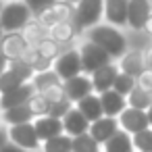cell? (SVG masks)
<instances>
[{
    "label": "cell",
    "instance_id": "1",
    "mask_svg": "<svg viewBox=\"0 0 152 152\" xmlns=\"http://www.w3.org/2000/svg\"><path fill=\"white\" fill-rule=\"evenodd\" d=\"M83 38H88L90 42L98 44L100 48H104L113 61L117 63L127 50H129V44H127V29H121V27H115L106 21H100L98 25L90 27L88 31L81 34Z\"/></svg>",
    "mask_w": 152,
    "mask_h": 152
},
{
    "label": "cell",
    "instance_id": "2",
    "mask_svg": "<svg viewBox=\"0 0 152 152\" xmlns=\"http://www.w3.org/2000/svg\"><path fill=\"white\" fill-rule=\"evenodd\" d=\"M34 19L25 0H4L2 11H0V25L4 34L7 31H21L29 21Z\"/></svg>",
    "mask_w": 152,
    "mask_h": 152
},
{
    "label": "cell",
    "instance_id": "3",
    "mask_svg": "<svg viewBox=\"0 0 152 152\" xmlns=\"http://www.w3.org/2000/svg\"><path fill=\"white\" fill-rule=\"evenodd\" d=\"M100 21H104V0H79L75 4L73 23L79 31V36L83 31H88L90 27L98 25Z\"/></svg>",
    "mask_w": 152,
    "mask_h": 152
},
{
    "label": "cell",
    "instance_id": "4",
    "mask_svg": "<svg viewBox=\"0 0 152 152\" xmlns=\"http://www.w3.org/2000/svg\"><path fill=\"white\" fill-rule=\"evenodd\" d=\"M77 50H79V56H81V69H83L86 75H92L96 69H100V67L113 63V56H110L104 48H100L98 44L90 42V40L83 38V36L79 38Z\"/></svg>",
    "mask_w": 152,
    "mask_h": 152
},
{
    "label": "cell",
    "instance_id": "5",
    "mask_svg": "<svg viewBox=\"0 0 152 152\" xmlns=\"http://www.w3.org/2000/svg\"><path fill=\"white\" fill-rule=\"evenodd\" d=\"M34 75H36L34 69L29 65H25L23 61H11L9 67H7V71L0 75V94L9 92L13 88H19V86H23L27 81H31Z\"/></svg>",
    "mask_w": 152,
    "mask_h": 152
},
{
    "label": "cell",
    "instance_id": "6",
    "mask_svg": "<svg viewBox=\"0 0 152 152\" xmlns=\"http://www.w3.org/2000/svg\"><path fill=\"white\" fill-rule=\"evenodd\" d=\"M9 142L17 144L19 148H25L29 152H40L42 142L36 133L34 121L29 123H19V125H11L9 127Z\"/></svg>",
    "mask_w": 152,
    "mask_h": 152
},
{
    "label": "cell",
    "instance_id": "7",
    "mask_svg": "<svg viewBox=\"0 0 152 152\" xmlns=\"http://www.w3.org/2000/svg\"><path fill=\"white\" fill-rule=\"evenodd\" d=\"M52 69H54V73H56L63 81H67V79H71V77H75V75H79V73H83V69H81V56H79L77 44L71 46V48H67V50L52 63Z\"/></svg>",
    "mask_w": 152,
    "mask_h": 152
},
{
    "label": "cell",
    "instance_id": "8",
    "mask_svg": "<svg viewBox=\"0 0 152 152\" xmlns=\"http://www.w3.org/2000/svg\"><path fill=\"white\" fill-rule=\"evenodd\" d=\"M152 15V0H129L127 9V29L140 31L146 27Z\"/></svg>",
    "mask_w": 152,
    "mask_h": 152
},
{
    "label": "cell",
    "instance_id": "9",
    "mask_svg": "<svg viewBox=\"0 0 152 152\" xmlns=\"http://www.w3.org/2000/svg\"><path fill=\"white\" fill-rule=\"evenodd\" d=\"M119 127L121 129H125L127 133H137V131H142V129H146V127H150V123H148V115H146V110H142V108H133V106H127L119 117Z\"/></svg>",
    "mask_w": 152,
    "mask_h": 152
},
{
    "label": "cell",
    "instance_id": "10",
    "mask_svg": "<svg viewBox=\"0 0 152 152\" xmlns=\"http://www.w3.org/2000/svg\"><path fill=\"white\" fill-rule=\"evenodd\" d=\"M27 42L21 31H7L0 40V52H2L9 61H21L23 52L27 50Z\"/></svg>",
    "mask_w": 152,
    "mask_h": 152
},
{
    "label": "cell",
    "instance_id": "11",
    "mask_svg": "<svg viewBox=\"0 0 152 152\" xmlns=\"http://www.w3.org/2000/svg\"><path fill=\"white\" fill-rule=\"evenodd\" d=\"M63 88H65V96H67L73 104H75L77 100H81L83 96H88V94L94 92L92 79H90V75H86V73H79V75L71 77V79L63 81Z\"/></svg>",
    "mask_w": 152,
    "mask_h": 152
},
{
    "label": "cell",
    "instance_id": "12",
    "mask_svg": "<svg viewBox=\"0 0 152 152\" xmlns=\"http://www.w3.org/2000/svg\"><path fill=\"white\" fill-rule=\"evenodd\" d=\"M127 9H129V0H104V21L127 29Z\"/></svg>",
    "mask_w": 152,
    "mask_h": 152
},
{
    "label": "cell",
    "instance_id": "13",
    "mask_svg": "<svg viewBox=\"0 0 152 152\" xmlns=\"http://www.w3.org/2000/svg\"><path fill=\"white\" fill-rule=\"evenodd\" d=\"M36 94V88L31 81L19 86V88H13L9 92H2L0 94V110H7L11 106H17V104H25L29 102V98Z\"/></svg>",
    "mask_w": 152,
    "mask_h": 152
},
{
    "label": "cell",
    "instance_id": "14",
    "mask_svg": "<svg viewBox=\"0 0 152 152\" xmlns=\"http://www.w3.org/2000/svg\"><path fill=\"white\" fill-rule=\"evenodd\" d=\"M121 127H119V119L117 117H106V115H102V117H98L96 121H92L90 123V133H92V137L96 140V142H100V144H104L108 137H113L117 131H119Z\"/></svg>",
    "mask_w": 152,
    "mask_h": 152
},
{
    "label": "cell",
    "instance_id": "15",
    "mask_svg": "<svg viewBox=\"0 0 152 152\" xmlns=\"http://www.w3.org/2000/svg\"><path fill=\"white\" fill-rule=\"evenodd\" d=\"M117 73H119V65L115 61L108 63V65H104V67H100V69H96L90 75L92 86H94V92L96 94H102V92L110 90L113 83H115V79H117Z\"/></svg>",
    "mask_w": 152,
    "mask_h": 152
},
{
    "label": "cell",
    "instance_id": "16",
    "mask_svg": "<svg viewBox=\"0 0 152 152\" xmlns=\"http://www.w3.org/2000/svg\"><path fill=\"white\" fill-rule=\"evenodd\" d=\"M50 38L69 48V46H75L81 36H79V31H77V27H75L73 21H56L50 27Z\"/></svg>",
    "mask_w": 152,
    "mask_h": 152
},
{
    "label": "cell",
    "instance_id": "17",
    "mask_svg": "<svg viewBox=\"0 0 152 152\" xmlns=\"http://www.w3.org/2000/svg\"><path fill=\"white\" fill-rule=\"evenodd\" d=\"M117 65H119V71H123V73H127V75H133V77L137 79V75L146 69L144 52H142V50H135V48H129V50L117 61Z\"/></svg>",
    "mask_w": 152,
    "mask_h": 152
},
{
    "label": "cell",
    "instance_id": "18",
    "mask_svg": "<svg viewBox=\"0 0 152 152\" xmlns=\"http://www.w3.org/2000/svg\"><path fill=\"white\" fill-rule=\"evenodd\" d=\"M88 129H90V121L86 119V115H83L77 106H73V108L63 117V131L69 133L71 137H75V135H79V133H86Z\"/></svg>",
    "mask_w": 152,
    "mask_h": 152
},
{
    "label": "cell",
    "instance_id": "19",
    "mask_svg": "<svg viewBox=\"0 0 152 152\" xmlns=\"http://www.w3.org/2000/svg\"><path fill=\"white\" fill-rule=\"evenodd\" d=\"M34 127H36V133H38L40 142H44L48 137H54V135L63 133V119H56L52 115H42V117L34 119Z\"/></svg>",
    "mask_w": 152,
    "mask_h": 152
},
{
    "label": "cell",
    "instance_id": "20",
    "mask_svg": "<svg viewBox=\"0 0 152 152\" xmlns=\"http://www.w3.org/2000/svg\"><path fill=\"white\" fill-rule=\"evenodd\" d=\"M98 96H100V102H102V113L106 117H119L127 108V98L121 96L119 92H115L113 88L98 94Z\"/></svg>",
    "mask_w": 152,
    "mask_h": 152
},
{
    "label": "cell",
    "instance_id": "21",
    "mask_svg": "<svg viewBox=\"0 0 152 152\" xmlns=\"http://www.w3.org/2000/svg\"><path fill=\"white\" fill-rule=\"evenodd\" d=\"M0 113H2V123H4L7 127L34 121V113H31V108H29L27 102H25V104L11 106V108H7V110H0Z\"/></svg>",
    "mask_w": 152,
    "mask_h": 152
},
{
    "label": "cell",
    "instance_id": "22",
    "mask_svg": "<svg viewBox=\"0 0 152 152\" xmlns=\"http://www.w3.org/2000/svg\"><path fill=\"white\" fill-rule=\"evenodd\" d=\"M21 34H23V38H25V42L29 44V46H38L42 40H46V38H50V27L48 25H44L40 19H31L23 29H21Z\"/></svg>",
    "mask_w": 152,
    "mask_h": 152
},
{
    "label": "cell",
    "instance_id": "23",
    "mask_svg": "<svg viewBox=\"0 0 152 152\" xmlns=\"http://www.w3.org/2000/svg\"><path fill=\"white\" fill-rule=\"evenodd\" d=\"M102 152H135L131 133H127L125 129H119L113 137H108L102 144Z\"/></svg>",
    "mask_w": 152,
    "mask_h": 152
},
{
    "label": "cell",
    "instance_id": "24",
    "mask_svg": "<svg viewBox=\"0 0 152 152\" xmlns=\"http://www.w3.org/2000/svg\"><path fill=\"white\" fill-rule=\"evenodd\" d=\"M75 106L86 115V119L92 123V121H96L98 117H102L104 113H102V102H100V96L96 94V92H92V94H88V96H83L81 100H77L75 102Z\"/></svg>",
    "mask_w": 152,
    "mask_h": 152
},
{
    "label": "cell",
    "instance_id": "25",
    "mask_svg": "<svg viewBox=\"0 0 152 152\" xmlns=\"http://www.w3.org/2000/svg\"><path fill=\"white\" fill-rule=\"evenodd\" d=\"M127 106L148 110V108L152 106V90H146V88H142V86H135V88L127 94Z\"/></svg>",
    "mask_w": 152,
    "mask_h": 152
},
{
    "label": "cell",
    "instance_id": "26",
    "mask_svg": "<svg viewBox=\"0 0 152 152\" xmlns=\"http://www.w3.org/2000/svg\"><path fill=\"white\" fill-rule=\"evenodd\" d=\"M71 152H102V144L96 142L90 131H86L71 140Z\"/></svg>",
    "mask_w": 152,
    "mask_h": 152
},
{
    "label": "cell",
    "instance_id": "27",
    "mask_svg": "<svg viewBox=\"0 0 152 152\" xmlns=\"http://www.w3.org/2000/svg\"><path fill=\"white\" fill-rule=\"evenodd\" d=\"M71 135L69 133H58L54 137H48L42 142V148L40 152H71Z\"/></svg>",
    "mask_w": 152,
    "mask_h": 152
},
{
    "label": "cell",
    "instance_id": "28",
    "mask_svg": "<svg viewBox=\"0 0 152 152\" xmlns=\"http://www.w3.org/2000/svg\"><path fill=\"white\" fill-rule=\"evenodd\" d=\"M38 52H40V56H44V58H48V61H56L65 50H67V46H63L61 42H56V40H52V38H46V40H42L38 46ZM71 48V46H69Z\"/></svg>",
    "mask_w": 152,
    "mask_h": 152
},
{
    "label": "cell",
    "instance_id": "29",
    "mask_svg": "<svg viewBox=\"0 0 152 152\" xmlns=\"http://www.w3.org/2000/svg\"><path fill=\"white\" fill-rule=\"evenodd\" d=\"M61 81H63V79L54 73V69L40 71V73H36V75L31 77V83H34L36 92H42V90H46V88H50V86H54V83H61Z\"/></svg>",
    "mask_w": 152,
    "mask_h": 152
},
{
    "label": "cell",
    "instance_id": "30",
    "mask_svg": "<svg viewBox=\"0 0 152 152\" xmlns=\"http://www.w3.org/2000/svg\"><path fill=\"white\" fill-rule=\"evenodd\" d=\"M135 86H137V79H135L133 75H127V73L119 71V73H117V79H115V83H113V90L127 98V94H129Z\"/></svg>",
    "mask_w": 152,
    "mask_h": 152
},
{
    "label": "cell",
    "instance_id": "31",
    "mask_svg": "<svg viewBox=\"0 0 152 152\" xmlns=\"http://www.w3.org/2000/svg\"><path fill=\"white\" fill-rule=\"evenodd\" d=\"M135 152H152V127H146L131 135Z\"/></svg>",
    "mask_w": 152,
    "mask_h": 152
},
{
    "label": "cell",
    "instance_id": "32",
    "mask_svg": "<svg viewBox=\"0 0 152 152\" xmlns=\"http://www.w3.org/2000/svg\"><path fill=\"white\" fill-rule=\"evenodd\" d=\"M50 11L56 21H73V17H75V4L65 2V0H58Z\"/></svg>",
    "mask_w": 152,
    "mask_h": 152
},
{
    "label": "cell",
    "instance_id": "33",
    "mask_svg": "<svg viewBox=\"0 0 152 152\" xmlns=\"http://www.w3.org/2000/svg\"><path fill=\"white\" fill-rule=\"evenodd\" d=\"M29 108H31V113H34V119L36 117H42V115H48V110H50V102L40 94V92H36L31 98H29Z\"/></svg>",
    "mask_w": 152,
    "mask_h": 152
},
{
    "label": "cell",
    "instance_id": "34",
    "mask_svg": "<svg viewBox=\"0 0 152 152\" xmlns=\"http://www.w3.org/2000/svg\"><path fill=\"white\" fill-rule=\"evenodd\" d=\"M56 2H58V0H25V4L29 7V11H31L34 17H40L42 13L50 11Z\"/></svg>",
    "mask_w": 152,
    "mask_h": 152
},
{
    "label": "cell",
    "instance_id": "35",
    "mask_svg": "<svg viewBox=\"0 0 152 152\" xmlns=\"http://www.w3.org/2000/svg\"><path fill=\"white\" fill-rule=\"evenodd\" d=\"M73 106H75V104H73L69 98H63V100H56V102H52V104H50L48 115H52V117H56V119H63V117H65Z\"/></svg>",
    "mask_w": 152,
    "mask_h": 152
},
{
    "label": "cell",
    "instance_id": "36",
    "mask_svg": "<svg viewBox=\"0 0 152 152\" xmlns=\"http://www.w3.org/2000/svg\"><path fill=\"white\" fill-rule=\"evenodd\" d=\"M50 104L52 102H56V100H63V98H67L65 96V88H63V81L61 83H54V86H50V88H46V90H42L40 92Z\"/></svg>",
    "mask_w": 152,
    "mask_h": 152
},
{
    "label": "cell",
    "instance_id": "37",
    "mask_svg": "<svg viewBox=\"0 0 152 152\" xmlns=\"http://www.w3.org/2000/svg\"><path fill=\"white\" fill-rule=\"evenodd\" d=\"M40 58V52H38V48L36 46H27V50L23 52V56H21V61L25 63V65H29V67H34V63Z\"/></svg>",
    "mask_w": 152,
    "mask_h": 152
},
{
    "label": "cell",
    "instance_id": "38",
    "mask_svg": "<svg viewBox=\"0 0 152 152\" xmlns=\"http://www.w3.org/2000/svg\"><path fill=\"white\" fill-rule=\"evenodd\" d=\"M137 86H142L146 90H152V69H144L137 75Z\"/></svg>",
    "mask_w": 152,
    "mask_h": 152
},
{
    "label": "cell",
    "instance_id": "39",
    "mask_svg": "<svg viewBox=\"0 0 152 152\" xmlns=\"http://www.w3.org/2000/svg\"><path fill=\"white\" fill-rule=\"evenodd\" d=\"M0 152H29V150L19 148V146H17V144H13V142H7V144H4V148L0 150Z\"/></svg>",
    "mask_w": 152,
    "mask_h": 152
},
{
    "label": "cell",
    "instance_id": "40",
    "mask_svg": "<svg viewBox=\"0 0 152 152\" xmlns=\"http://www.w3.org/2000/svg\"><path fill=\"white\" fill-rule=\"evenodd\" d=\"M7 142H9V127L7 125H0V150L4 148Z\"/></svg>",
    "mask_w": 152,
    "mask_h": 152
},
{
    "label": "cell",
    "instance_id": "41",
    "mask_svg": "<svg viewBox=\"0 0 152 152\" xmlns=\"http://www.w3.org/2000/svg\"><path fill=\"white\" fill-rule=\"evenodd\" d=\"M9 63H11V61H9V58H7V56H4L2 52H0V75H2V73L7 71V67H9Z\"/></svg>",
    "mask_w": 152,
    "mask_h": 152
},
{
    "label": "cell",
    "instance_id": "42",
    "mask_svg": "<svg viewBox=\"0 0 152 152\" xmlns=\"http://www.w3.org/2000/svg\"><path fill=\"white\" fill-rule=\"evenodd\" d=\"M144 31L152 38V15H150V19H148V23H146V27H144Z\"/></svg>",
    "mask_w": 152,
    "mask_h": 152
},
{
    "label": "cell",
    "instance_id": "43",
    "mask_svg": "<svg viewBox=\"0 0 152 152\" xmlns=\"http://www.w3.org/2000/svg\"><path fill=\"white\" fill-rule=\"evenodd\" d=\"M146 115H148V123H150V127H152V106L146 110Z\"/></svg>",
    "mask_w": 152,
    "mask_h": 152
},
{
    "label": "cell",
    "instance_id": "44",
    "mask_svg": "<svg viewBox=\"0 0 152 152\" xmlns=\"http://www.w3.org/2000/svg\"><path fill=\"white\" fill-rule=\"evenodd\" d=\"M2 36H4V29H2V25H0V40H2Z\"/></svg>",
    "mask_w": 152,
    "mask_h": 152
},
{
    "label": "cell",
    "instance_id": "45",
    "mask_svg": "<svg viewBox=\"0 0 152 152\" xmlns=\"http://www.w3.org/2000/svg\"><path fill=\"white\" fill-rule=\"evenodd\" d=\"M65 2H71V4H77V2H79V0H65Z\"/></svg>",
    "mask_w": 152,
    "mask_h": 152
},
{
    "label": "cell",
    "instance_id": "46",
    "mask_svg": "<svg viewBox=\"0 0 152 152\" xmlns=\"http://www.w3.org/2000/svg\"><path fill=\"white\" fill-rule=\"evenodd\" d=\"M2 4H4V0H0V11H2Z\"/></svg>",
    "mask_w": 152,
    "mask_h": 152
},
{
    "label": "cell",
    "instance_id": "47",
    "mask_svg": "<svg viewBox=\"0 0 152 152\" xmlns=\"http://www.w3.org/2000/svg\"><path fill=\"white\" fill-rule=\"evenodd\" d=\"M0 125H4V123H2V113H0Z\"/></svg>",
    "mask_w": 152,
    "mask_h": 152
}]
</instances>
